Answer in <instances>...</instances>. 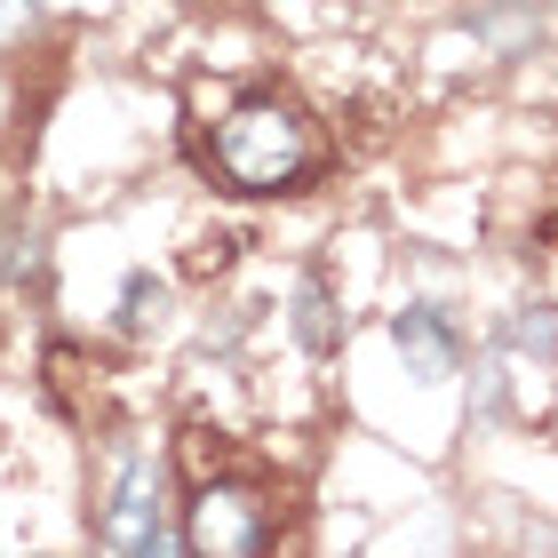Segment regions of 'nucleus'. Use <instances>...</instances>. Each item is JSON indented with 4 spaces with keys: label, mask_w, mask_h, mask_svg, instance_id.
<instances>
[{
    "label": "nucleus",
    "mask_w": 558,
    "mask_h": 558,
    "mask_svg": "<svg viewBox=\"0 0 558 558\" xmlns=\"http://www.w3.org/2000/svg\"><path fill=\"white\" fill-rule=\"evenodd\" d=\"M208 168L223 175V192H247V199L303 192L327 168V136H319V120L303 112L295 96L256 88V96H240V105L216 120Z\"/></svg>",
    "instance_id": "f257e3e1"
},
{
    "label": "nucleus",
    "mask_w": 558,
    "mask_h": 558,
    "mask_svg": "<svg viewBox=\"0 0 558 558\" xmlns=\"http://www.w3.org/2000/svg\"><path fill=\"white\" fill-rule=\"evenodd\" d=\"M96 543L120 558H175L184 526H168V471L151 447H112L105 502H96Z\"/></svg>",
    "instance_id": "f03ea898"
},
{
    "label": "nucleus",
    "mask_w": 558,
    "mask_h": 558,
    "mask_svg": "<svg viewBox=\"0 0 558 558\" xmlns=\"http://www.w3.org/2000/svg\"><path fill=\"white\" fill-rule=\"evenodd\" d=\"M192 558H264L271 550V495L256 478H199L184 502Z\"/></svg>",
    "instance_id": "7ed1b4c3"
},
{
    "label": "nucleus",
    "mask_w": 558,
    "mask_h": 558,
    "mask_svg": "<svg viewBox=\"0 0 558 558\" xmlns=\"http://www.w3.org/2000/svg\"><path fill=\"white\" fill-rule=\"evenodd\" d=\"M391 343H399V360H408L415 384H447V375L463 367V327H454L439 303H408V312L391 319Z\"/></svg>",
    "instance_id": "20e7f679"
},
{
    "label": "nucleus",
    "mask_w": 558,
    "mask_h": 558,
    "mask_svg": "<svg viewBox=\"0 0 558 558\" xmlns=\"http://www.w3.org/2000/svg\"><path fill=\"white\" fill-rule=\"evenodd\" d=\"M288 327H295V343L312 351V360H336V351H343V312H336V288H327V271H303V279H295Z\"/></svg>",
    "instance_id": "39448f33"
},
{
    "label": "nucleus",
    "mask_w": 558,
    "mask_h": 558,
    "mask_svg": "<svg viewBox=\"0 0 558 558\" xmlns=\"http://www.w3.org/2000/svg\"><path fill=\"white\" fill-rule=\"evenodd\" d=\"M48 271V232L33 216H9L0 223V288H40Z\"/></svg>",
    "instance_id": "423d86ee"
},
{
    "label": "nucleus",
    "mask_w": 558,
    "mask_h": 558,
    "mask_svg": "<svg viewBox=\"0 0 558 558\" xmlns=\"http://www.w3.org/2000/svg\"><path fill=\"white\" fill-rule=\"evenodd\" d=\"M502 351H511V360L550 367V360H558V303H519L511 327H502Z\"/></svg>",
    "instance_id": "0eeeda50"
},
{
    "label": "nucleus",
    "mask_w": 558,
    "mask_h": 558,
    "mask_svg": "<svg viewBox=\"0 0 558 558\" xmlns=\"http://www.w3.org/2000/svg\"><path fill=\"white\" fill-rule=\"evenodd\" d=\"M471 33L487 40L495 57H526V48H535V33H543V9H535V0H519V9H478Z\"/></svg>",
    "instance_id": "6e6552de"
},
{
    "label": "nucleus",
    "mask_w": 558,
    "mask_h": 558,
    "mask_svg": "<svg viewBox=\"0 0 558 558\" xmlns=\"http://www.w3.org/2000/svg\"><path fill=\"white\" fill-rule=\"evenodd\" d=\"M168 312V288L151 271H129V288H120V336H144V327H160Z\"/></svg>",
    "instance_id": "1a4fd4ad"
},
{
    "label": "nucleus",
    "mask_w": 558,
    "mask_h": 558,
    "mask_svg": "<svg viewBox=\"0 0 558 558\" xmlns=\"http://www.w3.org/2000/svg\"><path fill=\"white\" fill-rule=\"evenodd\" d=\"M33 24H40V9H33V0H0V40H24Z\"/></svg>",
    "instance_id": "9d476101"
}]
</instances>
